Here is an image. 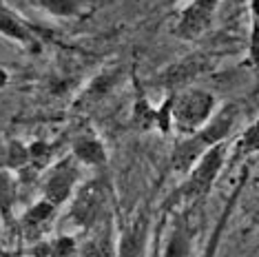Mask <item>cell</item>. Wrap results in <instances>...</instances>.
<instances>
[{"instance_id":"cell-1","label":"cell","mask_w":259,"mask_h":257,"mask_svg":"<svg viewBox=\"0 0 259 257\" xmlns=\"http://www.w3.org/2000/svg\"><path fill=\"white\" fill-rule=\"evenodd\" d=\"M215 96L204 89H184L173 93V128L180 136H193L215 113Z\"/></svg>"},{"instance_id":"cell-2","label":"cell","mask_w":259,"mask_h":257,"mask_svg":"<svg viewBox=\"0 0 259 257\" xmlns=\"http://www.w3.org/2000/svg\"><path fill=\"white\" fill-rule=\"evenodd\" d=\"M224 162H226V144L220 142L206 151L195 162V166L186 173V182L180 189V195H186V197H191V200L206 195V193L210 191V186L215 184Z\"/></svg>"},{"instance_id":"cell-3","label":"cell","mask_w":259,"mask_h":257,"mask_svg":"<svg viewBox=\"0 0 259 257\" xmlns=\"http://www.w3.org/2000/svg\"><path fill=\"white\" fill-rule=\"evenodd\" d=\"M104 208H107V186L102 180H93L75 193L69 215L78 226L89 231L100 220H104Z\"/></svg>"},{"instance_id":"cell-4","label":"cell","mask_w":259,"mask_h":257,"mask_svg":"<svg viewBox=\"0 0 259 257\" xmlns=\"http://www.w3.org/2000/svg\"><path fill=\"white\" fill-rule=\"evenodd\" d=\"M78 180H80V162L73 155L58 160L45 175V182H42L45 200L60 206V204L69 200V195L73 193Z\"/></svg>"},{"instance_id":"cell-5","label":"cell","mask_w":259,"mask_h":257,"mask_svg":"<svg viewBox=\"0 0 259 257\" xmlns=\"http://www.w3.org/2000/svg\"><path fill=\"white\" fill-rule=\"evenodd\" d=\"M222 0H191L180 14L175 25V36L184 40H195L210 29Z\"/></svg>"},{"instance_id":"cell-6","label":"cell","mask_w":259,"mask_h":257,"mask_svg":"<svg viewBox=\"0 0 259 257\" xmlns=\"http://www.w3.org/2000/svg\"><path fill=\"white\" fill-rule=\"evenodd\" d=\"M91 231V237L84 242V246L78 248V257H115V244L111 235L109 218L100 220Z\"/></svg>"},{"instance_id":"cell-7","label":"cell","mask_w":259,"mask_h":257,"mask_svg":"<svg viewBox=\"0 0 259 257\" xmlns=\"http://www.w3.org/2000/svg\"><path fill=\"white\" fill-rule=\"evenodd\" d=\"M71 155L80 164H87V166L107 164V149H104V142L98 136H91V133H82V136L73 140Z\"/></svg>"},{"instance_id":"cell-8","label":"cell","mask_w":259,"mask_h":257,"mask_svg":"<svg viewBox=\"0 0 259 257\" xmlns=\"http://www.w3.org/2000/svg\"><path fill=\"white\" fill-rule=\"evenodd\" d=\"M144 239H146V222H135L124 235L120 237L117 257H142L144 253Z\"/></svg>"},{"instance_id":"cell-9","label":"cell","mask_w":259,"mask_h":257,"mask_svg":"<svg viewBox=\"0 0 259 257\" xmlns=\"http://www.w3.org/2000/svg\"><path fill=\"white\" fill-rule=\"evenodd\" d=\"M36 257H78V246L73 237H56L51 242H42L33 248Z\"/></svg>"},{"instance_id":"cell-10","label":"cell","mask_w":259,"mask_h":257,"mask_svg":"<svg viewBox=\"0 0 259 257\" xmlns=\"http://www.w3.org/2000/svg\"><path fill=\"white\" fill-rule=\"evenodd\" d=\"M0 33L16 40V42H20V45H29V47L33 45V36L29 33V29L22 25L14 14H9V11H5V9H0Z\"/></svg>"},{"instance_id":"cell-11","label":"cell","mask_w":259,"mask_h":257,"mask_svg":"<svg viewBox=\"0 0 259 257\" xmlns=\"http://www.w3.org/2000/svg\"><path fill=\"white\" fill-rule=\"evenodd\" d=\"M18 197V180L9 171H0V215L9 218Z\"/></svg>"},{"instance_id":"cell-12","label":"cell","mask_w":259,"mask_h":257,"mask_svg":"<svg viewBox=\"0 0 259 257\" xmlns=\"http://www.w3.org/2000/svg\"><path fill=\"white\" fill-rule=\"evenodd\" d=\"M54 213H56V204H51L49 200H40L22 215V224H25V229H29V231H36L54 218Z\"/></svg>"},{"instance_id":"cell-13","label":"cell","mask_w":259,"mask_h":257,"mask_svg":"<svg viewBox=\"0 0 259 257\" xmlns=\"http://www.w3.org/2000/svg\"><path fill=\"white\" fill-rule=\"evenodd\" d=\"M117 82V71H104L100 73L98 78H93V82L89 84V89L84 93V100H100L102 96H107V93L113 89V84Z\"/></svg>"},{"instance_id":"cell-14","label":"cell","mask_w":259,"mask_h":257,"mask_svg":"<svg viewBox=\"0 0 259 257\" xmlns=\"http://www.w3.org/2000/svg\"><path fill=\"white\" fill-rule=\"evenodd\" d=\"M29 164H31L29 147H25L22 142H11L7 149V166L9 168H25Z\"/></svg>"},{"instance_id":"cell-15","label":"cell","mask_w":259,"mask_h":257,"mask_svg":"<svg viewBox=\"0 0 259 257\" xmlns=\"http://www.w3.org/2000/svg\"><path fill=\"white\" fill-rule=\"evenodd\" d=\"M188 250H191V242L186 233H173V237L166 244V257H188Z\"/></svg>"},{"instance_id":"cell-16","label":"cell","mask_w":259,"mask_h":257,"mask_svg":"<svg viewBox=\"0 0 259 257\" xmlns=\"http://www.w3.org/2000/svg\"><path fill=\"white\" fill-rule=\"evenodd\" d=\"M135 122H138L142 128H151L155 124V109L149 107L146 100H140L135 104Z\"/></svg>"},{"instance_id":"cell-17","label":"cell","mask_w":259,"mask_h":257,"mask_svg":"<svg viewBox=\"0 0 259 257\" xmlns=\"http://www.w3.org/2000/svg\"><path fill=\"white\" fill-rule=\"evenodd\" d=\"M29 153H31V164L36 168H42L51 157V147L47 142H33L29 147Z\"/></svg>"},{"instance_id":"cell-18","label":"cell","mask_w":259,"mask_h":257,"mask_svg":"<svg viewBox=\"0 0 259 257\" xmlns=\"http://www.w3.org/2000/svg\"><path fill=\"white\" fill-rule=\"evenodd\" d=\"M252 11V56L259 62V0H250Z\"/></svg>"},{"instance_id":"cell-19","label":"cell","mask_w":259,"mask_h":257,"mask_svg":"<svg viewBox=\"0 0 259 257\" xmlns=\"http://www.w3.org/2000/svg\"><path fill=\"white\" fill-rule=\"evenodd\" d=\"M5 84H7V73L0 69V87H5Z\"/></svg>"}]
</instances>
